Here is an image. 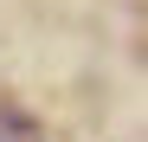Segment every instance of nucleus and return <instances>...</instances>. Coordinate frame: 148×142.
I'll return each instance as SVG.
<instances>
[]
</instances>
